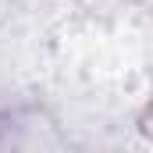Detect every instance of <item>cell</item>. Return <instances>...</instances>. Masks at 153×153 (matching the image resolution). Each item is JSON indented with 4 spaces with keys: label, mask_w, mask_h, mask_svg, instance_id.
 I'll return each mask as SVG.
<instances>
[{
    "label": "cell",
    "mask_w": 153,
    "mask_h": 153,
    "mask_svg": "<svg viewBox=\"0 0 153 153\" xmlns=\"http://www.w3.org/2000/svg\"><path fill=\"white\" fill-rule=\"evenodd\" d=\"M135 4H143V7H150V11H153V0H135Z\"/></svg>",
    "instance_id": "7a4b0ae2"
},
{
    "label": "cell",
    "mask_w": 153,
    "mask_h": 153,
    "mask_svg": "<svg viewBox=\"0 0 153 153\" xmlns=\"http://www.w3.org/2000/svg\"><path fill=\"white\" fill-rule=\"evenodd\" d=\"M139 132H143L146 139H153V100L146 103V111L139 114Z\"/></svg>",
    "instance_id": "6da1fadb"
}]
</instances>
